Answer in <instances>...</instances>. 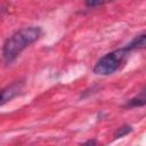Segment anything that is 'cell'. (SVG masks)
Listing matches in <instances>:
<instances>
[{"mask_svg":"<svg viewBox=\"0 0 146 146\" xmlns=\"http://www.w3.org/2000/svg\"><path fill=\"white\" fill-rule=\"evenodd\" d=\"M113 1L114 0H84V5L88 8H97V7H102Z\"/></svg>","mask_w":146,"mask_h":146,"instance_id":"cell-7","label":"cell"},{"mask_svg":"<svg viewBox=\"0 0 146 146\" xmlns=\"http://www.w3.org/2000/svg\"><path fill=\"white\" fill-rule=\"evenodd\" d=\"M132 130H133L132 125H130V124H123V125H121L120 128H117V130L114 132V139L123 138V137L128 136L129 133H131Z\"/></svg>","mask_w":146,"mask_h":146,"instance_id":"cell-6","label":"cell"},{"mask_svg":"<svg viewBox=\"0 0 146 146\" xmlns=\"http://www.w3.org/2000/svg\"><path fill=\"white\" fill-rule=\"evenodd\" d=\"M146 46V34L143 32L140 33L139 35H136L128 44H125V47L132 52V51H136V50H140V49H144Z\"/></svg>","mask_w":146,"mask_h":146,"instance_id":"cell-5","label":"cell"},{"mask_svg":"<svg viewBox=\"0 0 146 146\" xmlns=\"http://www.w3.org/2000/svg\"><path fill=\"white\" fill-rule=\"evenodd\" d=\"M23 87H24L23 81H16V82L11 83L10 86L1 88L0 89V106L7 104L8 102H10L15 97H17L22 92Z\"/></svg>","mask_w":146,"mask_h":146,"instance_id":"cell-3","label":"cell"},{"mask_svg":"<svg viewBox=\"0 0 146 146\" xmlns=\"http://www.w3.org/2000/svg\"><path fill=\"white\" fill-rule=\"evenodd\" d=\"M130 54L131 51L125 46L115 49L111 52H107L96 62L92 72L96 75H100V76H107L114 74L125 65Z\"/></svg>","mask_w":146,"mask_h":146,"instance_id":"cell-2","label":"cell"},{"mask_svg":"<svg viewBox=\"0 0 146 146\" xmlns=\"http://www.w3.org/2000/svg\"><path fill=\"white\" fill-rule=\"evenodd\" d=\"M146 103V98H145V88H143L140 90V92L130 98L129 100H127V103L123 105V108H136V107H143Z\"/></svg>","mask_w":146,"mask_h":146,"instance_id":"cell-4","label":"cell"},{"mask_svg":"<svg viewBox=\"0 0 146 146\" xmlns=\"http://www.w3.org/2000/svg\"><path fill=\"white\" fill-rule=\"evenodd\" d=\"M43 34L41 26H26L13 33L2 46V58L7 64L13 63L26 48L36 42Z\"/></svg>","mask_w":146,"mask_h":146,"instance_id":"cell-1","label":"cell"},{"mask_svg":"<svg viewBox=\"0 0 146 146\" xmlns=\"http://www.w3.org/2000/svg\"><path fill=\"white\" fill-rule=\"evenodd\" d=\"M86 144H97V141L96 140H88V141H86Z\"/></svg>","mask_w":146,"mask_h":146,"instance_id":"cell-8","label":"cell"}]
</instances>
